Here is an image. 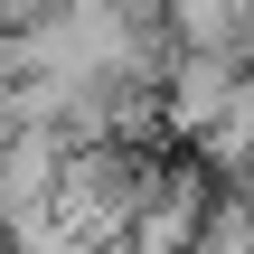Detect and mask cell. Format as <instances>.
Returning a JSON list of instances; mask_svg holds the SVG:
<instances>
[{
  "label": "cell",
  "mask_w": 254,
  "mask_h": 254,
  "mask_svg": "<svg viewBox=\"0 0 254 254\" xmlns=\"http://www.w3.org/2000/svg\"><path fill=\"white\" fill-rule=\"evenodd\" d=\"M66 151H75V141H66L57 123H0V226H28V217L57 207Z\"/></svg>",
  "instance_id": "1"
},
{
  "label": "cell",
  "mask_w": 254,
  "mask_h": 254,
  "mask_svg": "<svg viewBox=\"0 0 254 254\" xmlns=\"http://www.w3.org/2000/svg\"><path fill=\"white\" fill-rule=\"evenodd\" d=\"M198 151H207V170L254 179V57H245V75H236V94H226V113L198 132Z\"/></svg>",
  "instance_id": "2"
},
{
  "label": "cell",
  "mask_w": 254,
  "mask_h": 254,
  "mask_svg": "<svg viewBox=\"0 0 254 254\" xmlns=\"http://www.w3.org/2000/svg\"><path fill=\"white\" fill-rule=\"evenodd\" d=\"M113 254H151V245H132V236H123V245H113Z\"/></svg>",
  "instance_id": "3"
}]
</instances>
